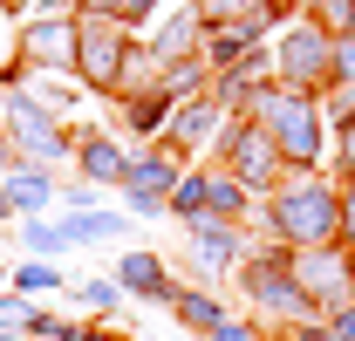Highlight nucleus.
<instances>
[{
    "label": "nucleus",
    "instance_id": "obj_1",
    "mask_svg": "<svg viewBox=\"0 0 355 341\" xmlns=\"http://www.w3.org/2000/svg\"><path fill=\"white\" fill-rule=\"evenodd\" d=\"M266 218H273V239L287 253H308V246H342V191L321 177V170H287L273 191H266Z\"/></svg>",
    "mask_w": 355,
    "mask_h": 341
},
{
    "label": "nucleus",
    "instance_id": "obj_2",
    "mask_svg": "<svg viewBox=\"0 0 355 341\" xmlns=\"http://www.w3.org/2000/svg\"><path fill=\"white\" fill-rule=\"evenodd\" d=\"M239 116H253V123L273 137V150H280V164H287V170L321 164V130H328V116H321V103H314V96L280 89V82H260L253 96H246V110H239Z\"/></svg>",
    "mask_w": 355,
    "mask_h": 341
},
{
    "label": "nucleus",
    "instance_id": "obj_3",
    "mask_svg": "<svg viewBox=\"0 0 355 341\" xmlns=\"http://www.w3.org/2000/svg\"><path fill=\"white\" fill-rule=\"evenodd\" d=\"M0 130H7V143H14L21 164H62V157H76L69 123L48 110L42 96H28V82H14L0 96Z\"/></svg>",
    "mask_w": 355,
    "mask_h": 341
},
{
    "label": "nucleus",
    "instance_id": "obj_4",
    "mask_svg": "<svg viewBox=\"0 0 355 341\" xmlns=\"http://www.w3.org/2000/svg\"><path fill=\"white\" fill-rule=\"evenodd\" d=\"M130 48H137L130 28H116V21H103V14L83 7V14H76V82L96 89V96H116Z\"/></svg>",
    "mask_w": 355,
    "mask_h": 341
},
{
    "label": "nucleus",
    "instance_id": "obj_5",
    "mask_svg": "<svg viewBox=\"0 0 355 341\" xmlns=\"http://www.w3.org/2000/svg\"><path fill=\"white\" fill-rule=\"evenodd\" d=\"M328 55H335V35H328L314 14H301V21L280 35V48H273V82L301 89V96H321V89H328Z\"/></svg>",
    "mask_w": 355,
    "mask_h": 341
},
{
    "label": "nucleus",
    "instance_id": "obj_6",
    "mask_svg": "<svg viewBox=\"0 0 355 341\" xmlns=\"http://www.w3.org/2000/svg\"><path fill=\"white\" fill-rule=\"evenodd\" d=\"M212 150H219V164L246 184V191H273L287 164H280V150H273V137H266L253 116H225V130L212 137Z\"/></svg>",
    "mask_w": 355,
    "mask_h": 341
},
{
    "label": "nucleus",
    "instance_id": "obj_7",
    "mask_svg": "<svg viewBox=\"0 0 355 341\" xmlns=\"http://www.w3.org/2000/svg\"><path fill=\"white\" fill-rule=\"evenodd\" d=\"M294 287L308 294L314 314L355 307V253L349 246H308V253H294Z\"/></svg>",
    "mask_w": 355,
    "mask_h": 341
},
{
    "label": "nucleus",
    "instance_id": "obj_8",
    "mask_svg": "<svg viewBox=\"0 0 355 341\" xmlns=\"http://www.w3.org/2000/svg\"><path fill=\"white\" fill-rule=\"evenodd\" d=\"M14 62H21V76H76V14H62V21H21Z\"/></svg>",
    "mask_w": 355,
    "mask_h": 341
},
{
    "label": "nucleus",
    "instance_id": "obj_9",
    "mask_svg": "<svg viewBox=\"0 0 355 341\" xmlns=\"http://www.w3.org/2000/svg\"><path fill=\"white\" fill-rule=\"evenodd\" d=\"M178 177H184V157H171L164 143L130 150V170H123V198H130V212L137 218H164V198H171Z\"/></svg>",
    "mask_w": 355,
    "mask_h": 341
},
{
    "label": "nucleus",
    "instance_id": "obj_10",
    "mask_svg": "<svg viewBox=\"0 0 355 341\" xmlns=\"http://www.w3.org/2000/svg\"><path fill=\"white\" fill-rule=\"evenodd\" d=\"M225 116H232V110H225L212 89H205V96H184V103H171V123H164L157 143H164L171 157H198V150L225 130Z\"/></svg>",
    "mask_w": 355,
    "mask_h": 341
},
{
    "label": "nucleus",
    "instance_id": "obj_11",
    "mask_svg": "<svg viewBox=\"0 0 355 341\" xmlns=\"http://www.w3.org/2000/svg\"><path fill=\"white\" fill-rule=\"evenodd\" d=\"M184 239H191V253H198V280L239 273V259H246V225H232V218H191Z\"/></svg>",
    "mask_w": 355,
    "mask_h": 341
},
{
    "label": "nucleus",
    "instance_id": "obj_12",
    "mask_svg": "<svg viewBox=\"0 0 355 341\" xmlns=\"http://www.w3.org/2000/svg\"><path fill=\"white\" fill-rule=\"evenodd\" d=\"M76 170H83L89 184H123V170H130V143L110 137V130H83V137H76Z\"/></svg>",
    "mask_w": 355,
    "mask_h": 341
},
{
    "label": "nucleus",
    "instance_id": "obj_13",
    "mask_svg": "<svg viewBox=\"0 0 355 341\" xmlns=\"http://www.w3.org/2000/svg\"><path fill=\"white\" fill-rule=\"evenodd\" d=\"M110 280H116V287H123L130 300H157V307H171V294H178L171 266H164L157 253H123V259H116V273H110Z\"/></svg>",
    "mask_w": 355,
    "mask_h": 341
},
{
    "label": "nucleus",
    "instance_id": "obj_14",
    "mask_svg": "<svg viewBox=\"0 0 355 341\" xmlns=\"http://www.w3.org/2000/svg\"><path fill=\"white\" fill-rule=\"evenodd\" d=\"M144 48L157 55V69H164V62H184V55H198V48H205V21H198V7H171V21H164Z\"/></svg>",
    "mask_w": 355,
    "mask_h": 341
},
{
    "label": "nucleus",
    "instance_id": "obj_15",
    "mask_svg": "<svg viewBox=\"0 0 355 341\" xmlns=\"http://www.w3.org/2000/svg\"><path fill=\"white\" fill-rule=\"evenodd\" d=\"M0 191H7L14 218H42V205H55V177H48L42 164H14L0 177Z\"/></svg>",
    "mask_w": 355,
    "mask_h": 341
},
{
    "label": "nucleus",
    "instance_id": "obj_16",
    "mask_svg": "<svg viewBox=\"0 0 355 341\" xmlns=\"http://www.w3.org/2000/svg\"><path fill=\"white\" fill-rule=\"evenodd\" d=\"M123 103V130H130L137 143H157L164 123H171V96L164 89H137V96H116Z\"/></svg>",
    "mask_w": 355,
    "mask_h": 341
},
{
    "label": "nucleus",
    "instance_id": "obj_17",
    "mask_svg": "<svg viewBox=\"0 0 355 341\" xmlns=\"http://www.w3.org/2000/svg\"><path fill=\"white\" fill-rule=\"evenodd\" d=\"M246 205H253V191H246L225 164H205V212H198V218H232V225H239Z\"/></svg>",
    "mask_w": 355,
    "mask_h": 341
},
{
    "label": "nucleus",
    "instance_id": "obj_18",
    "mask_svg": "<svg viewBox=\"0 0 355 341\" xmlns=\"http://www.w3.org/2000/svg\"><path fill=\"white\" fill-rule=\"evenodd\" d=\"M123 232H130V218H123V212H103V205L62 218V239H69V246H110V239H123Z\"/></svg>",
    "mask_w": 355,
    "mask_h": 341
},
{
    "label": "nucleus",
    "instance_id": "obj_19",
    "mask_svg": "<svg viewBox=\"0 0 355 341\" xmlns=\"http://www.w3.org/2000/svg\"><path fill=\"white\" fill-rule=\"evenodd\" d=\"M171 314H178L184 335H212V328L225 321V307L205 294V287H178V294H171Z\"/></svg>",
    "mask_w": 355,
    "mask_h": 341
},
{
    "label": "nucleus",
    "instance_id": "obj_20",
    "mask_svg": "<svg viewBox=\"0 0 355 341\" xmlns=\"http://www.w3.org/2000/svg\"><path fill=\"white\" fill-rule=\"evenodd\" d=\"M7 287L21 300H42V294H55V287H69V273H62L55 259H21V266L7 273Z\"/></svg>",
    "mask_w": 355,
    "mask_h": 341
},
{
    "label": "nucleus",
    "instance_id": "obj_21",
    "mask_svg": "<svg viewBox=\"0 0 355 341\" xmlns=\"http://www.w3.org/2000/svg\"><path fill=\"white\" fill-rule=\"evenodd\" d=\"M14 232H21V246H28V259H62V253H69L62 225H48V218H14Z\"/></svg>",
    "mask_w": 355,
    "mask_h": 341
},
{
    "label": "nucleus",
    "instance_id": "obj_22",
    "mask_svg": "<svg viewBox=\"0 0 355 341\" xmlns=\"http://www.w3.org/2000/svg\"><path fill=\"white\" fill-rule=\"evenodd\" d=\"M89 14H103V21H116V28H144V21H150V14H157V7H164V0H83Z\"/></svg>",
    "mask_w": 355,
    "mask_h": 341
},
{
    "label": "nucleus",
    "instance_id": "obj_23",
    "mask_svg": "<svg viewBox=\"0 0 355 341\" xmlns=\"http://www.w3.org/2000/svg\"><path fill=\"white\" fill-rule=\"evenodd\" d=\"M164 212H171V218H184V225L205 212V170H184V177H178V184H171V198H164Z\"/></svg>",
    "mask_w": 355,
    "mask_h": 341
},
{
    "label": "nucleus",
    "instance_id": "obj_24",
    "mask_svg": "<svg viewBox=\"0 0 355 341\" xmlns=\"http://www.w3.org/2000/svg\"><path fill=\"white\" fill-rule=\"evenodd\" d=\"M69 287H76V307H89V314H103V321H110V314L123 307V287H116L110 273H103V280H69Z\"/></svg>",
    "mask_w": 355,
    "mask_h": 341
},
{
    "label": "nucleus",
    "instance_id": "obj_25",
    "mask_svg": "<svg viewBox=\"0 0 355 341\" xmlns=\"http://www.w3.org/2000/svg\"><path fill=\"white\" fill-rule=\"evenodd\" d=\"M314 21L328 35H355V0H314Z\"/></svg>",
    "mask_w": 355,
    "mask_h": 341
},
{
    "label": "nucleus",
    "instance_id": "obj_26",
    "mask_svg": "<svg viewBox=\"0 0 355 341\" xmlns=\"http://www.w3.org/2000/svg\"><path fill=\"white\" fill-rule=\"evenodd\" d=\"M328 82L355 89V35H335V55H328Z\"/></svg>",
    "mask_w": 355,
    "mask_h": 341
},
{
    "label": "nucleus",
    "instance_id": "obj_27",
    "mask_svg": "<svg viewBox=\"0 0 355 341\" xmlns=\"http://www.w3.org/2000/svg\"><path fill=\"white\" fill-rule=\"evenodd\" d=\"M28 307H35V300L0 294V335H28Z\"/></svg>",
    "mask_w": 355,
    "mask_h": 341
},
{
    "label": "nucleus",
    "instance_id": "obj_28",
    "mask_svg": "<svg viewBox=\"0 0 355 341\" xmlns=\"http://www.w3.org/2000/svg\"><path fill=\"white\" fill-rule=\"evenodd\" d=\"M7 14H14V7L0 0V82L14 89V82H21V62H14V35H7Z\"/></svg>",
    "mask_w": 355,
    "mask_h": 341
},
{
    "label": "nucleus",
    "instance_id": "obj_29",
    "mask_svg": "<svg viewBox=\"0 0 355 341\" xmlns=\"http://www.w3.org/2000/svg\"><path fill=\"white\" fill-rule=\"evenodd\" d=\"M96 191H103V184H89V177H69V184H55V198H62L69 212H89V205H96Z\"/></svg>",
    "mask_w": 355,
    "mask_h": 341
},
{
    "label": "nucleus",
    "instance_id": "obj_30",
    "mask_svg": "<svg viewBox=\"0 0 355 341\" xmlns=\"http://www.w3.org/2000/svg\"><path fill=\"white\" fill-rule=\"evenodd\" d=\"M205 341H266V335L253 328V321H232V314H225V321H219V328H212Z\"/></svg>",
    "mask_w": 355,
    "mask_h": 341
},
{
    "label": "nucleus",
    "instance_id": "obj_31",
    "mask_svg": "<svg viewBox=\"0 0 355 341\" xmlns=\"http://www.w3.org/2000/svg\"><path fill=\"white\" fill-rule=\"evenodd\" d=\"M342 246L355 253V177H349V191H342Z\"/></svg>",
    "mask_w": 355,
    "mask_h": 341
},
{
    "label": "nucleus",
    "instance_id": "obj_32",
    "mask_svg": "<svg viewBox=\"0 0 355 341\" xmlns=\"http://www.w3.org/2000/svg\"><path fill=\"white\" fill-rule=\"evenodd\" d=\"M342 164H349V177H355V116L342 123Z\"/></svg>",
    "mask_w": 355,
    "mask_h": 341
},
{
    "label": "nucleus",
    "instance_id": "obj_33",
    "mask_svg": "<svg viewBox=\"0 0 355 341\" xmlns=\"http://www.w3.org/2000/svg\"><path fill=\"white\" fill-rule=\"evenodd\" d=\"M89 341H137V335H123V328H110V321H96V328H89Z\"/></svg>",
    "mask_w": 355,
    "mask_h": 341
},
{
    "label": "nucleus",
    "instance_id": "obj_34",
    "mask_svg": "<svg viewBox=\"0 0 355 341\" xmlns=\"http://www.w3.org/2000/svg\"><path fill=\"white\" fill-rule=\"evenodd\" d=\"M14 164H21V157H14V143H7V130H0V177H7Z\"/></svg>",
    "mask_w": 355,
    "mask_h": 341
},
{
    "label": "nucleus",
    "instance_id": "obj_35",
    "mask_svg": "<svg viewBox=\"0 0 355 341\" xmlns=\"http://www.w3.org/2000/svg\"><path fill=\"white\" fill-rule=\"evenodd\" d=\"M0 225H14V205H7V191H0Z\"/></svg>",
    "mask_w": 355,
    "mask_h": 341
},
{
    "label": "nucleus",
    "instance_id": "obj_36",
    "mask_svg": "<svg viewBox=\"0 0 355 341\" xmlns=\"http://www.w3.org/2000/svg\"><path fill=\"white\" fill-rule=\"evenodd\" d=\"M0 341H28V335H0Z\"/></svg>",
    "mask_w": 355,
    "mask_h": 341
},
{
    "label": "nucleus",
    "instance_id": "obj_37",
    "mask_svg": "<svg viewBox=\"0 0 355 341\" xmlns=\"http://www.w3.org/2000/svg\"><path fill=\"white\" fill-rule=\"evenodd\" d=\"M0 280H7V266H0Z\"/></svg>",
    "mask_w": 355,
    "mask_h": 341
}]
</instances>
